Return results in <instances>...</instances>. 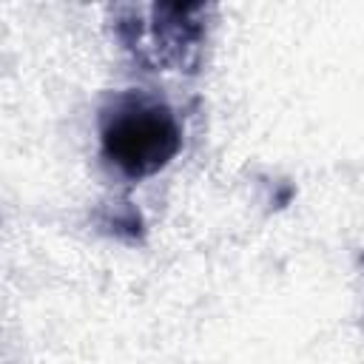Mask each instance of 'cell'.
Instances as JSON below:
<instances>
[{
    "instance_id": "6da1fadb",
    "label": "cell",
    "mask_w": 364,
    "mask_h": 364,
    "mask_svg": "<svg viewBox=\"0 0 364 364\" xmlns=\"http://www.w3.org/2000/svg\"><path fill=\"white\" fill-rule=\"evenodd\" d=\"M179 148V125L162 105L131 102L114 111L102 128L105 156L131 176L159 171Z\"/></svg>"
}]
</instances>
